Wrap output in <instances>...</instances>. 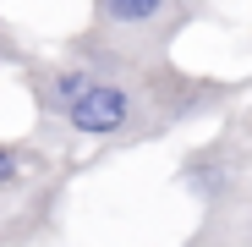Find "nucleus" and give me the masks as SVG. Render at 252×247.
Listing matches in <instances>:
<instances>
[{
	"instance_id": "nucleus-5",
	"label": "nucleus",
	"mask_w": 252,
	"mask_h": 247,
	"mask_svg": "<svg viewBox=\"0 0 252 247\" xmlns=\"http://www.w3.org/2000/svg\"><path fill=\"white\" fill-rule=\"evenodd\" d=\"M28 171H33V154H28L22 143H6V138H0V198L22 192Z\"/></svg>"
},
{
	"instance_id": "nucleus-1",
	"label": "nucleus",
	"mask_w": 252,
	"mask_h": 247,
	"mask_svg": "<svg viewBox=\"0 0 252 247\" xmlns=\"http://www.w3.org/2000/svg\"><path fill=\"white\" fill-rule=\"evenodd\" d=\"M22 77L50 132H61L66 143L77 138L110 148L170 138L203 115H220L247 94V82L181 71L170 55H121L110 44H94L88 33L66 38L55 61L28 55Z\"/></svg>"
},
{
	"instance_id": "nucleus-2",
	"label": "nucleus",
	"mask_w": 252,
	"mask_h": 247,
	"mask_svg": "<svg viewBox=\"0 0 252 247\" xmlns=\"http://www.w3.org/2000/svg\"><path fill=\"white\" fill-rule=\"evenodd\" d=\"M94 22L82 28L94 44L121 55H170L176 38L208 17V0H88Z\"/></svg>"
},
{
	"instance_id": "nucleus-3",
	"label": "nucleus",
	"mask_w": 252,
	"mask_h": 247,
	"mask_svg": "<svg viewBox=\"0 0 252 247\" xmlns=\"http://www.w3.org/2000/svg\"><path fill=\"white\" fill-rule=\"evenodd\" d=\"M247 176H252V143H247V132H241V121H230L220 138L187 148L181 165H176L181 192H187L192 203H203V209H220V203L241 198V192H247Z\"/></svg>"
},
{
	"instance_id": "nucleus-7",
	"label": "nucleus",
	"mask_w": 252,
	"mask_h": 247,
	"mask_svg": "<svg viewBox=\"0 0 252 247\" xmlns=\"http://www.w3.org/2000/svg\"><path fill=\"white\" fill-rule=\"evenodd\" d=\"M236 121H241V132H247V143H252V110H247V115H236Z\"/></svg>"
},
{
	"instance_id": "nucleus-4",
	"label": "nucleus",
	"mask_w": 252,
	"mask_h": 247,
	"mask_svg": "<svg viewBox=\"0 0 252 247\" xmlns=\"http://www.w3.org/2000/svg\"><path fill=\"white\" fill-rule=\"evenodd\" d=\"M187 247H252V192L220 203V209H203V225L192 231Z\"/></svg>"
},
{
	"instance_id": "nucleus-6",
	"label": "nucleus",
	"mask_w": 252,
	"mask_h": 247,
	"mask_svg": "<svg viewBox=\"0 0 252 247\" xmlns=\"http://www.w3.org/2000/svg\"><path fill=\"white\" fill-rule=\"evenodd\" d=\"M6 61H17V66H22V61H28V50L17 44V33L6 28V17H0V66H6Z\"/></svg>"
}]
</instances>
